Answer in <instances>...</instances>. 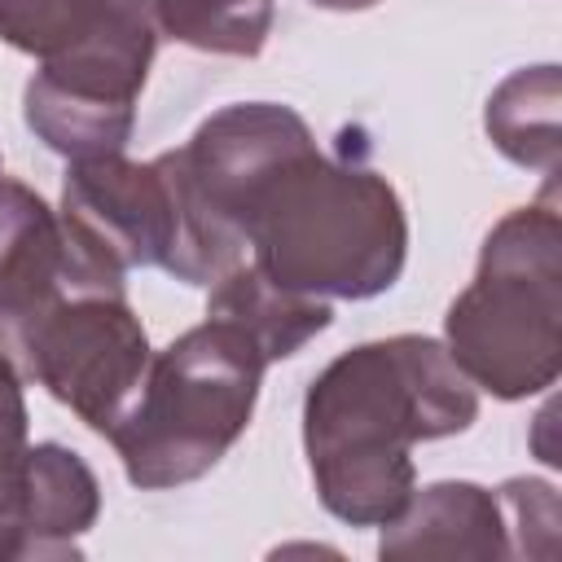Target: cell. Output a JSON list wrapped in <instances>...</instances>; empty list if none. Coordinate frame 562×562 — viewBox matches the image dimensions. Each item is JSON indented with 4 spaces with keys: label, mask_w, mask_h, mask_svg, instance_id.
I'll return each mask as SVG.
<instances>
[{
    "label": "cell",
    "mask_w": 562,
    "mask_h": 562,
    "mask_svg": "<svg viewBox=\"0 0 562 562\" xmlns=\"http://www.w3.org/2000/svg\"><path fill=\"white\" fill-rule=\"evenodd\" d=\"M22 457H26V400H22V378H18L13 360L0 351V501L13 487Z\"/></svg>",
    "instance_id": "obj_16"
},
{
    "label": "cell",
    "mask_w": 562,
    "mask_h": 562,
    "mask_svg": "<svg viewBox=\"0 0 562 562\" xmlns=\"http://www.w3.org/2000/svg\"><path fill=\"white\" fill-rule=\"evenodd\" d=\"M206 316H220L228 325H237L259 351L263 360H285L294 356L299 347H307L325 325H329V303L325 299H312V294H299V290H285L277 285L272 277H263L255 263H237L228 268L215 285H211V299H206Z\"/></svg>",
    "instance_id": "obj_12"
},
{
    "label": "cell",
    "mask_w": 562,
    "mask_h": 562,
    "mask_svg": "<svg viewBox=\"0 0 562 562\" xmlns=\"http://www.w3.org/2000/svg\"><path fill=\"white\" fill-rule=\"evenodd\" d=\"M474 382L426 334L360 342L303 395V448L321 505L351 527H386L417 487L413 443L470 430Z\"/></svg>",
    "instance_id": "obj_1"
},
{
    "label": "cell",
    "mask_w": 562,
    "mask_h": 562,
    "mask_svg": "<svg viewBox=\"0 0 562 562\" xmlns=\"http://www.w3.org/2000/svg\"><path fill=\"white\" fill-rule=\"evenodd\" d=\"M558 101H562V79L558 66H522L509 79L496 83V92L487 97L483 110V127L492 136V145L518 162V167H536L544 176L558 171L562 158V132H558Z\"/></svg>",
    "instance_id": "obj_13"
},
{
    "label": "cell",
    "mask_w": 562,
    "mask_h": 562,
    "mask_svg": "<svg viewBox=\"0 0 562 562\" xmlns=\"http://www.w3.org/2000/svg\"><path fill=\"white\" fill-rule=\"evenodd\" d=\"M246 250L285 290L373 299L404 272L408 220L386 176L307 149L259 189L246 220Z\"/></svg>",
    "instance_id": "obj_2"
},
{
    "label": "cell",
    "mask_w": 562,
    "mask_h": 562,
    "mask_svg": "<svg viewBox=\"0 0 562 562\" xmlns=\"http://www.w3.org/2000/svg\"><path fill=\"white\" fill-rule=\"evenodd\" d=\"M154 26L140 0H114L110 18L66 57L40 61L22 92L26 127L66 158L123 154L136 127V97L154 61Z\"/></svg>",
    "instance_id": "obj_6"
},
{
    "label": "cell",
    "mask_w": 562,
    "mask_h": 562,
    "mask_svg": "<svg viewBox=\"0 0 562 562\" xmlns=\"http://www.w3.org/2000/svg\"><path fill=\"white\" fill-rule=\"evenodd\" d=\"M316 9H338V13H351V9H369L378 0H312Z\"/></svg>",
    "instance_id": "obj_17"
},
{
    "label": "cell",
    "mask_w": 562,
    "mask_h": 562,
    "mask_svg": "<svg viewBox=\"0 0 562 562\" xmlns=\"http://www.w3.org/2000/svg\"><path fill=\"white\" fill-rule=\"evenodd\" d=\"M97 514L101 487L92 465L61 443H35L0 501V558H75V540Z\"/></svg>",
    "instance_id": "obj_10"
},
{
    "label": "cell",
    "mask_w": 562,
    "mask_h": 562,
    "mask_svg": "<svg viewBox=\"0 0 562 562\" xmlns=\"http://www.w3.org/2000/svg\"><path fill=\"white\" fill-rule=\"evenodd\" d=\"M57 215L75 255L114 281H123L132 268H167L176 246V198L158 158H70Z\"/></svg>",
    "instance_id": "obj_8"
},
{
    "label": "cell",
    "mask_w": 562,
    "mask_h": 562,
    "mask_svg": "<svg viewBox=\"0 0 562 562\" xmlns=\"http://www.w3.org/2000/svg\"><path fill=\"white\" fill-rule=\"evenodd\" d=\"M154 35L198 53L255 57L272 35V0H140Z\"/></svg>",
    "instance_id": "obj_14"
},
{
    "label": "cell",
    "mask_w": 562,
    "mask_h": 562,
    "mask_svg": "<svg viewBox=\"0 0 562 562\" xmlns=\"http://www.w3.org/2000/svg\"><path fill=\"white\" fill-rule=\"evenodd\" d=\"M452 364L496 400H527L562 369V220L553 202L509 211L483 241L474 281L443 316Z\"/></svg>",
    "instance_id": "obj_4"
},
{
    "label": "cell",
    "mask_w": 562,
    "mask_h": 562,
    "mask_svg": "<svg viewBox=\"0 0 562 562\" xmlns=\"http://www.w3.org/2000/svg\"><path fill=\"white\" fill-rule=\"evenodd\" d=\"M75 290H123L88 268L61 215L22 180H0V351L18 356L26 329Z\"/></svg>",
    "instance_id": "obj_9"
},
{
    "label": "cell",
    "mask_w": 562,
    "mask_h": 562,
    "mask_svg": "<svg viewBox=\"0 0 562 562\" xmlns=\"http://www.w3.org/2000/svg\"><path fill=\"white\" fill-rule=\"evenodd\" d=\"M110 9L114 0H0V40L40 61H57L79 48Z\"/></svg>",
    "instance_id": "obj_15"
},
{
    "label": "cell",
    "mask_w": 562,
    "mask_h": 562,
    "mask_svg": "<svg viewBox=\"0 0 562 562\" xmlns=\"http://www.w3.org/2000/svg\"><path fill=\"white\" fill-rule=\"evenodd\" d=\"M13 360L88 430L110 435L149 369V338L123 290H75L26 329Z\"/></svg>",
    "instance_id": "obj_7"
},
{
    "label": "cell",
    "mask_w": 562,
    "mask_h": 562,
    "mask_svg": "<svg viewBox=\"0 0 562 562\" xmlns=\"http://www.w3.org/2000/svg\"><path fill=\"white\" fill-rule=\"evenodd\" d=\"M505 505L479 483L448 479L430 487H413L400 518L382 527L378 553L386 562H417V558H505Z\"/></svg>",
    "instance_id": "obj_11"
},
{
    "label": "cell",
    "mask_w": 562,
    "mask_h": 562,
    "mask_svg": "<svg viewBox=\"0 0 562 562\" xmlns=\"http://www.w3.org/2000/svg\"><path fill=\"white\" fill-rule=\"evenodd\" d=\"M316 149L299 110L277 101H237L215 110L180 149L158 154L176 198V246L167 272L189 285H215L246 259V220L259 189L299 154Z\"/></svg>",
    "instance_id": "obj_5"
},
{
    "label": "cell",
    "mask_w": 562,
    "mask_h": 562,
    "mask_svg": "<svg viewBox=\"0 0 562 562\" xmlns=\"http://www.w3.org/2000/svg\"><path fill=\"white\" fill-rule=\"evenodd\" d=\"M263 351L228 321L206 316L158 356L105 435L140 492H162L202 479L250 426Z\"/></svg>",
    "instance_id": "obj_3"
}]
</instances>
